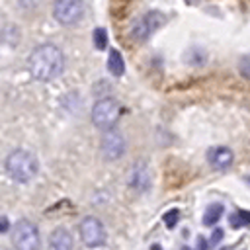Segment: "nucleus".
Listing matches in <instances>:
<instances>
[{
  "label": "nucleus",
  "mask_w": 250,
  "mask_h": 250,
  "mask_svg": "<svg viewBox=\"0 0 250 250\" xmlns=\"http://www.w3.org/2000/svg\"><path fill=\"white\" fill-rule=\"evenodd\" d=\"M62 68H64V55L53 43L39 45L37 49L31 51V55L27 59V70H29L31 78H35L39 82L55 80L62 72Z\"/></svg>",
  "instance_id": "nucleus-1"
},
{
  "label": "nucleus",
  "mask_w": 250,
  "mask_h": 250,
  "mask_svg": "<svg viewBox=\"0 0 250 250\" xmlns=\"http://www.w3.org/2000/svg\"><path fill=\"white\" fill-rule=\"evenodd\" d=\"M6 172L12 180L20 182V184H25L29 180L35 178L37 170H39V162H37V156L25 148H16L12 150L8 156H6Z\"/></svg>",
  "instance_id": "nucleus-2"
},
{
  "label": "nucleus",
  "mask_w": 250,
  "mask_h": 250,
  "mask_svg": "<svg viewBox=\"0 0 250 250\" xmlns=\"http://www.w3.org/2000/svg\"><path fill=\"white\" fill-rule=\"evenodd\" d=\"M121 115V105L119 102H115L113 98H102L94 104L92 109V121L98 129L102 131H109L115 127V123L119 121Z\"/></svg>",
  "instance_id": "nucleus-3"
},
{
  "label": "nucleus",
  "mask_w": 250,
  "mask_h": 250,
  "mask_svg": "<svg viewBox=\"0 0 250 250\" xmlns=\"http://www.w3.org/2000/svg\"><path fill=\"white\" fill-rule=\"evenodd\" d=\"M12 244L16 246V250H39L41 236L35 223L27 219H20L12 230Z\"/></svg>",
  "instance_id": "nucleus-4"
},
{
  "label": "nucleus",
  "mask_w": 250,
  "mask_h": 250,
  "mask_svg": "<svg viewBox=\"0 0 250 250\" xmlns=\"http://www.w3.org/2000/svg\"><path fill=\"white\" fill-rule=\"evenodd\" d=\"M164 21H166V18H164L162 12L150 10V12H146L145 16H141V18L133 23L131 35H133V39H137V41H146Z\"/></svg>",
  "instance_id": "nucleus-5"
},
{
  "label": "nucleus",
  "mask_w": 250,
  "mask_h": 250,
  "mask_svg": "<svg viewBox=\"0 0 250 250\" xmlns=\"http://www.w3.org/2000/svg\"><path fill=\"white\" fill-rule=\"evenodd\" d=\"M53 16L62 25H72L82 20L84 16V2L82 0H57L53 6Z\"/></svg>",
  "instance_id": "nucleus-6"
},
{
  "label": "nucleus",
  "mask_w": 250,
  "mask_h": 250,
  "mask_svg": "<svg viewBox=\"0 0 250 250\" xmlns=\"http://www.w3.org/2000/svg\"><path fill=\"white\" fill-rule=\"evenodd\" d=\"M80 238L88 248H98L105 242V229L100 219L84 217L80 221Z\"/></svg>",
  "instance_id": "nucleus-7"
},
{
  "label": "nucleus",
  "mask_w": 250,
  "mask_h": 250,
  "mask_svg": "<svg viewBox=\"0 0 250 250\" xmlns=\"http://www.w3.org/2000/svg\"><path fill=\"white\" fill-rule=\"evenodd\" d=\"M100 148H102V154L105 160H117L125 152V139L117 129L104 131Z\"/></svg>",
  "instance_id": "nucleus-8"
},
{
  "label": "nucleus",
  "mask_w": 250,
  "mask_h": 250,
  "mask_svg": "<svg viewBox=\"0 0 250 250\" xmlns=\"http://www.w3.org/2000/svg\"><path fill=\"white\" fill-rule=\"evenodd\" d=\"M232 150L229 146H211L207 150V162L213 166V168H229L232 164Z\"/></svg>",
  "instance_id": "nucleus-9"
},
{
  "label": "nucleus",
  "mask_w": 250,
  "mask_h": 250,
  "mask_svg": "<svg viewBox=\"0 0 250 250\" xmlns=\"http://www.w3.org/2000/svg\"><path fill=\"white\" fill-rule=\"evenodd\" d=\"M47 250H72V234L64 227H57L49 236Z\"/></svg>",
  "instance_id": "nucleus-10"
},
{
  "label": "nucleus",
  "mask_w": 250,
  "mask_h": 250,
  "mask_svg": "<svg viewBox=\"0 0 250 250\" xmlns=\"http://www.w3.org/2000/svg\"><path fill=\"white\" fill-rule=\"evenodd\" d=\"M131 188L139 189V191H146L150 186V172L145 164H135L133 172H131Z\"/></svg>",
  "instance_id": "nucleus-11"
},
{
  "label": "nucleus",
  "mask_w": 250,
  "mask_h": 250,
  "mask_svg": "<svg viewBox=\"0 0 250 250\" xmlns=\"http://www.w3.org/2000/svg\"><path fill=\"white\" fill-rule=\"evenodd\" d=\"M107 70L113 74V76H121L125 72V61L121 57V53L117 49H111L109 55H107Z\"/></svg>",
  "instance_id": "nucleus-12"
},
{
  "label": "nucleus",
  "mask_w": 250,
  "mask_h": 250,
  "mask_svg": "<svg viewBox=\"0 0 250 250\" xmlns=\"http://www.w3.org/2000/svg\"><path fill=\"white\" fill-rule=\"evenodd\" d=\"M223 213H225L223 203H211L205 209V213H203V225L205 227H213L215 223H219V219L223 217Z\"/></svg>",
  "instance_id": "nucleus-13"
},
{
  "label": "nucleus",
  "mask_w": 250,
  "mask_h": 250,
  "mask_svg": "<svg viewBox=\"0 0 250 250\" xmlns=\"http://www.w3.org/2000/svg\"><path fill=\"white\" fill-rule=\"evenodd\" d=\"M229 223H230V227H234V229L248 227V225H250V211H244V209L234 211V213L229 217Z\"/></svg>",
  "instance_id": "nucleus-14"
},
{
  "label": "nucleus",
  "mask_w": 250,
  "mask_h": 250,
  "mask_svg": "<svg viewBox=\"0 0 250 250\" xmlns=\"http://www.w3.org/2000/svg\"><path fill=\"white\" fill-rule=\"evenodd\" d=\"M92 39H94V45H96V49H105V43H107V33H105V29L104 27H96L94 29V33H92Z\"/></svg>",
  "instance_id": "nucleus-15"
},
{
  "label": "nucleus",
  "mask_w": 250,
  "mask_h": 250,
  "mask_svg": "<svg viewBox=\"0 0 250 250\" xmlns=\"http://www.w3.org/2000/svg\"><path fill=\"white\" fill-rule=\"evenodd\" d=\"M178 219H180V211L178 209H170L166 215H164V225L168 229H174L178 225Z\"/></svg>",
  "instance_id": "nucleus-16"
},
{
  "label": "nucleus",
  "mask_w": 250,
  "mask_h": 250,
  "mask_svg": "<svg viewBox=\"0 0 250 250\" xmlns=\"http://www.w3.org/2000/svg\"><path fill=\"white\" fill-rule=\"evenodd\" d=\"M238 72L250 80V55H244L240 61H238Z\"/></svg>",
  "instance_id": "nucleus-17"
},
{
  "label": "nucleus",
  "mask_w": 250,
  "mask_h": 250,
  "mask_svg": "<svg viewBox=\"0 0 250 250\" xmlns=\"http://www.w3.org/2000/svg\"><path fill=\"white\" fill-rule=\"evenodd\" d=\"M221 238H223V229H215L213 230V236H211V244H217Z\"/></svg>",
  "instance_id": "nucleus-18"
},
{
  "label": "nucleus",
  "mask_w": 250,
  "mask_h": 250,
  "mask_svg": "<svg viewBox=\"0 0 250 250\" xmlns=\"http://www.w3.org/2000/svg\"><path fill=\"white\" fill-rule=\"evenodd\" d=\"M197 250H207V242H205V238H203V236H199V238H197Z\"/></svg>",
  "instance_id": "nucleus-19"
},
{
  "label": "nucleus",
  "mask_w": 250,
  "mask_h": 250,
  "mask_svg": "<svg viewBox=\"0 0 250 250\" xmlns=\"http://www.w3.org/2000/svg\"><path fill=\"white\" fill-rule=\"evenodd\" d=\"M8 227H10V225H8V217H6V215H2V227H0V229H2V232H8Z\"/></svg>",
  "instance_id": "nucleus-20"
},
{
  "label": "nucleus",
  "mask_w": 250,
  "mask_h": 250,
  "mask_svg": "<svg viewBox=\"0 0 250 250\" xmlns=\"http://www.w3.org/2000/svg\"><path fill=\"white\" fill-rule=\"evenodd\" d=\"M150 250H162V248H160V244H154V246H152Z\"/></svg>",
  "instance_id": "nucleus-21"
},
{
  "label": "nucleus",
  "mask_w": 250,
  "mask_h": 250,
  "mask_svg": "<svg viewBox=\"0 0 250 250\" xmlns=\"http://www.w3.org/2000/svg\"><path fill=\"white\" fill-rule=\"evenodd\" d=\"M186 2H188V4H195L197 0H186Z\"/></svg>",
  "instance_id": "nucleus-22"
}]
</instances>
